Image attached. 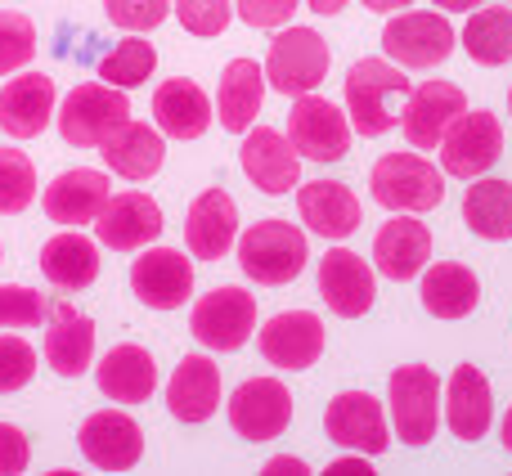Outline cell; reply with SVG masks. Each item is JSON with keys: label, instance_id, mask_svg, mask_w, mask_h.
Segmentation results:
<instances>
[{"label": "cell", "instance_id": "19", "mask_svg": "<svg viewBox=\"0 0 512 476\" xmlns=\"http://www.w3.org/2000/svg\"><path fill=\"white\" fill-rule=\"evenodd\" d=\"M463 108H468V95L454 81H423L405 99V113H400V131H405L409 149H436Z\"/></svg>", "mask_w": 512, "mask_h": 476}, {"label": "cell", "instance_id": "42", "mask_svg": "<svg viewBox=\"0 0 512 476\" xmlns=\"http://www.w3.org/2000/svg\"><path fill=\"white\" fill-rule=\"evenodd\" d=\"M104 9L122 32H149L171 14V0H104Z\"/></svg>", "mask_w": 512, "mask_h": 476}, {"label": "cell", "instance_id": "7", "mask_svg": "<svg viewBox=\"0 0 512 476\" xmlns=\"http://www.w3.org/2000/svg\"><path fill=\"white\" fill-rule=\"evenodd\" d=\"M328 77V45L310 27H283L265 54V81L274 95H310Z\"/></svg>", "mask_w": 512, "mask_h": 476}, {"label": "cell", "instance_id": "27", "mask_svg": "<svg viewBox=\"0 0 512 476\" xmlns=\"http://www.w3.org/2000/svg\"><path fill=\"white\" fill-rule=\"evenodd\" d=\"M99 158L113 176L122 180H153L162 171L167 158V144H162L158 126L149 122H122L104 144H99Z\"/></svg>", "mask_w": 512, "mask_h": 476}, {"label": "cell", "instance_id": "47", "mask_svg": "<svg viewBox=\"0 0 512 476\" xmlns=\"http://www.w3.org/2000/svg\"><path fill=\"white\" fill-rule=\"evenodd\" d=\"M441 14H472L477 5H486V0H432Z\"/></svg>", "mask_w": 512, "mask_h": 476}, {"label": "cell", "instance_id": "32", "mask_svg": "<svg viewBox=\"0 0 512 476\" xmlns=\"http://www.w3.org/2000/svg\"><path fill=\"white\" fill-rule=\"evenodd\" d=\"M481 301V279L459 261H436L423 274V310L436 319H468Z\"/></svg>", "mask_w": 512, "mask_h": 476}, {"label": "cell", "instance_id": "41", "mask_svg": "<svg viewBox=\"0 0 512 476\" xmlns=\"http://www.w3.org/2000/svg\"><path fill=\"white\" fill-rule=\"evenodd\" d=\"M171 9L194 36H221L230 27V0H171Z\"/></svg>", "mask_w": 512, "mask_h": 476}, {"label": "cell", "instance_id": "5", "mask_svg": "<svg viewBox=\"0 0 512 476\" xmlns=\"http://www.w3.org/2000/svg\"><path fill=\"white\" fill-rule=\"evenodd\" d=\"M387 400H391V423H396L400 441L409 450L432 445L436 423H441V378L427 364H400L391 373Z\"/></svg>", "mask_w": 512, "mask_h": 476}, {"label": "cell", "instance_id": "49", "mask_svg": "<svg viewBox=\"0 0 512 476\" xmlns=\"http://www.w3.org/2000/svg\"><path fill=\"white\" fill-rule=\"evenodd\" d=\"M306 5L315 9V14H324V18H328V14H342L346 0H306Z\"/></svg>", "mask_w": 512, "mask_h": 476}, {"label": "cell", "instance_id": "3", "mask_svg": "<svg viewBox=\"0 0 512 476\" xmlns=\"http://www.w3.org/2000/svg\"><path fill=\"white\" fill-rule=\"evenodd\" d=\"M306 230L288 221H261L252 225L248 234L239 238V265L252 283H265V288H283L292 283L301 270H306Z\"/></svg>", "mask_w": 512, "mask_h": 476}, {"label": "cell", "instance_id": "46", "mask_svg": "<svg viewBox=\"0 0 512 476\" xmlns=\"http://www.w3.org/2000/svg\"><path fill=\"white\" fill-rule=\"evenodd\" d=\"M261 472H265V476H306L310 468H306L301 459H292V454H279V459H270Z\"/></svg>", "mask_w": 512, "mask_h": 476}, {"label": "cell", "instance_id": "22", "mask_svg": "<svg viewBox=\"0 0 512 476\" xmlns=\"http://www.w3.org/2000/svg\"><path fill=\"white\" fill-rule=\"evenodd\" d=\"M297 212H301V221H306L310 234L333 238V243L351 238L364 221L360 198H355L342 180H306V185L297 189Z\"/></svg>", "mask_w": 512, "mask_h": 476}, {"label": "cell", "instance_id": "9", "mask_svg": "<svg viewBox=\"0 0 512 476\" xmlns=\"http://www.w3.org/2000/svg\"><path fill=\"white\" fill-rule=\"evenodd\" d=\"M288 140L306 162H342L351 153V117L333 99H319L310 90V95L292 99Z\"/></svg>", "mask_w": 512, "mask_h": 476}, {"label": "cell", "instance_id": "24", "mask_svg": "<svg viewBox=\"0 0 512 476\" xmlns=\"http://www.w3.org/2000/svg\"><path fill=\"white\" fill-rule=\"evenodd\" d=\"M54 117V77L45 72H23V77L5 81L0 90V131L9 140H32L50 126Z\"/></svg>", "mask_w": 512, "mask_h": 476}, {"label": "cell", "instance_id": "43", "mask_svg": "<svg viewBox=\"0 0 512 476\" xmlns=\"http://www.w3.org/2000/svg\"><path fill=\"white\" fill-rule=\"evenodd\" d=\"M234 9L248 27H283L297 14V0H234Z\"/></svg>", "mask_w": 512, "mask_h": 476}, {"label": "cell", "instance_id": "51", "mask_svg": "<svg viewBox=\"0 0 512 476\" xmlns=\"http://www.w3.org/2000/svg\"><path fill=\"white\" fill-rule=\"evenodd\" d=\"M508 113H512V86H508Z\"/></svg>", "mask_w": 512, "mask_h": 476}, {"label": "cell", "instance_id": "10", "mask_svg": "<svg viewBox=\"0 0 512 476\" xmlns=\"http://www.w3.org/2000/svg\"><path fill=\"white\" fill-rule=\"evenodd\" d=\"M256 328V297L243 288H212L198 297L194 315H189V333L207 346V351H239Z\"/></svg>", "mask_w": 512, "mask_h": 476}, {"label": "cell", "instance_id": "35", "mask_svg": "<svg viewBox=\"0 0 512 476\" xmlns=\"http://www.w3.org/2000/svg\"><path fill=\"white\" fill-rule=\"evenodd\" d=\"M459 45L481 63V68H499L512 59V9L508 5H486L472 9L468 27L459 32Z\"/></svg>", "mask_w": 512, "mask_h": 476}, {"label": "cell", "instance_id": "44", "mask_svg": "<svg viewBox=\"0 0 512 476\" xmlns=\"http://www.w3.org/2000/svg\"><path fill=\"white\" fill-rule=\"evenodd\" d=\"M27 459H32V445H27L23 427L0 423V476L23 472V468H27Z\"/></svg>", "mask_w": 512, "mask_h": 476}, {"label": "cell", "instance_id": "11", "mask_svg": "<svg viewBox=\"0 0 512 476\" xmlns=\"http://www.w3.org/2000/svg\"><path fill=\"white\" fill-rule=\"evenodd\" d=\"M324 436L355 454H387V445H391L387 414H382L378 396H369V391H342V396L328 400Z\"/></svg>", "mask_w": 512, "mask_h": 476}, {"label": "cell", "instance_id": "25", "mask_svg": "<svg viewBox=\"0 0 512 476\" xmlns=\"http://www.w3.org/2000/svg\"><path fill=\"white\" fill-rule=\"evenodd\" d=\"M234 234H239V207H234V198L225 194V189L198 194L194 207H189V221H185L189 256H198V261H221V256H230Z\"/></svg>", "mask_w": 512, "mask_h": 476}, {"label": "cell", "instance_id": "17", "mask_svg": "<svg viewBox=\"0 0 512 476\" xmlns=\"http://www.w3.org/2000/svg\"><path fill=\"white\" fill-rule=\"evenodd\" d=\"M239 162H243V176L270 198L292 194V189L301 185V153L292 149V140L283 131H274V126H248Z\"/></svg>", "mask_w": 512, "mask_h": 476}, {"label": "cell", "instance_id": "20", "mask_svg": "<svg viewBox=\"0 0 512 476\" xmlns=\"http://www.w3.org/2000/svg\"><path fill=\"white\" fill-rule=\"evenodd\" d=\"M427 256H432V230L414 221V212H396V221L373 234V265L391 283H409L414 274H423Z\"/></svg>", "mask_w": 512, "mask_h": 476}, {"label": "cell", "instance_id": "28", "mask_svg": "<svg viewBox=\"0 0 512 476\" xmlns=\"http://www.w3.org/2000/svg\"><path fill=\"white\" fill-rule=\"evenodd\" d=\"M221 405V369L207 355H185L167 382V409L180 423H207Z\"/></svg>", "mask_w": 512, "mask_h": 476}, {"label": "cell", "instance_id": "30", "mask_svg": "<svg viewBox=\"0 0 512 476\" xmlns=\"http://www.w3.org/2000/svg\"><path fill=\"white\" fill-rule=\"evenodd\" d=\"M153 122L171 140H198L212 126V99L189 77H171L153 90Z\"/></svg>", "mask_w": 512, "mask_h": 476}, {"label": "cell", "instance_id": "38", "mask_svg": "<svg viewBox=\"0 0 512 476\" xmlns=\"http://www.w3.org/2000/svg\"><path fill=\"white\" fill-rule=\"evenodd\" d=\"M36 59V27L18 9H0V77L27 68Z\"/></svg>", "mask_w": 512, "mask_h": 476}, {"label": "cell", "instance_id": "15", "mask_svg": "<svg viewBox=\"0 0 512 476\" xmlns=\"http://www.w3.org/2000/svg\"><path fill=\"white\" fill-rule=\"evenodd\" d=\"M81 454L90 459V468L99 472H131L144 459V432L131 414L122 409H99L81 423L77 432Z\"/></svg>", "mask_w": 512, "mask_h": 476}, {"label": "cell", "instance_id": "45", "mask_svg": "<svg viewBox=\"0 0 512 476\" xmlns=\"http://www.w3.org/2000/svg\"><path fill=\"white\" fill-rule=\"evenodd\" d=\"M328 476H369L373 472V463H369V454H342V459H333V463H328V468H324Z\"/></svg>", "mask_w": 512, "mask_h": 476}, {"label": "cell", "instance_id": "4", "mask_svg": "<svg viewBox=\"0 0 512 476\" xmlns=\"http://www.w3.org/2000/svg\"><path fill=\"white\" fill-rule=\"evenodd\" d=\"M122 122H131V99L108 81H81L59 108V135L72 149H99Z\"/></svg>", "mask_w": 512, "mask_h": 476}, {"label": "cell", "instance_id": "13", "mask_svg": "<svg viewBox=\"0 0 512 476\" xmlns=\"http://www.w3.org/2000/svg\"><path fill=\"white\" fill-rule=\"evenodd\" d=\"M131 292L149 310H180L194 297V261L176 247H149L131 265Z\"/></svg>", "mask_w": 512, "mask_h": 476}, {"label": "cell", "instance_id": "1", "mask_svg": "<svg viewBox=\"0 0 512 476\" xmlns=\"http://www.w3.org/2000/svg\"><path fill=\"white\" fill-rule=\"evenodd\" d=\"M409 95H414V81L405 77L400 63L360 59L346 72V117H351V131L369 135V140L396 131Z\"/></svg>", "mask_w": 512, "mask_h": 476}, {"label": "cell", "instance_id": "23", "mask_svg": "<svg viewBox=\"0 0 512 476\" xmlns=\"http://www.w3.org/2000/svg\"><path fill=\"white\" fill-rule=\"evenodd\" d=\"M45 324H50L45 328V360H50V369L59 378H81L90 369V360H95V319L81 315L68 301H59V306H50Z\"/></svg>", "mask_w": 512, "mask_h": 476}, {"label": "cell", "instance_id": "37", "mask_svg": "<svg viewBox=\"0 0 512 476\" xmlns=\"http://www.w3.org/2000/svg\"><path fill=\"white\" fill-rule=\"evenodd\" d=\"M36 198V167L23 149H0V216L27 212Z\"/></svg>", "mask_w": 512, "mask_h": 476}, {"label": "cell", "instance_id": "2", "mask_svg": "<svg viewBox=\"0 0 512 476\" xmlns=\"http://www.w3.org/2000/svg\"><path fill=\"white\" fill-rule=\"evenodd\" d=\"M369 194H373V203L387 207V212L423 216L445 198V176H441V167H432L418 149L387 153V158H378V167H373V176H369Z\"/></svg>", "mask_w": 512, "mask_h": 476}, {"label": "cell", "instance_id": "39", "mask_svg": "<svg viewBox=\"0 0 512 476\" xmlns=\"http://www.w3.org/2000/svg\"><path fill=\"white\" fill-rule=\"evenodd\" d=\"M50 315V301L23 283H0V328H36Z\"/></svg>", "mask_w": 512, "mask_h": 476}, {"label": "cell", "instance_id": "18", "mask_svg": "<svg viewBox=\"0 0 512 476\" xmlns=\"http://www.w3.org/2000/svg\"><path fill=\"white\" fill-rule=\"evenodd\" d=\"M162 207L153 203L140 189H126V194H108L104 212L95 216V234L104 247L113 252H135V247H149L153 238H162Z\"/></svg>", "mask_w": 512, "mask_h": 476}, {"label": "cell", "instance_id": "34", "mask_svg": "<svg viewBox=\"0 0 512 476\" xmlns=\"http://www.w3.org/2000/svg\"><path fill=\"white\" fill-rule=\"evenodd\" d=\"M463 221L486 243H508L512 238V185L508 180L477 176V185H468V194H463Z\"/></svg>", "mask_w": 512, "mask_h": 476}, {"label": "cell", "instance_id": "21", "mask_svg": "<svg viewBox=\"0 0 512 476\" xmlns=\"http://www.w3.org/2000/svg\"><path fill=\"white\" fill-rule=\"evenodd\" d=\"M445 423H450V436L459 441H481L495 423V391H490L486 373L477 364H459L450 373V387H445Z\"/></svg>", "mask_w": 512, "mask_h": 476}, {"label": "cell", "instance_id": "16", "mask_svg": "<svg viewBox=\"0 0 512 476\" xmlns=\"http://www.w3.org/2000/svg\"><path fill=\"white\" fill-rule=\"evenodd\" d=\"M256 346L274 369L301 373L324 355V324L310 310H283V315H270V324L256 328Z\"/></svg>", "mask_w": 512, "mask_h": 476}, {"label": "cell", "instance_id": "36", "mask_svg": "<svg viewBox=\"0 0 512 476\" xmlns=\"http://www.w3.org/2000/svg\"><path fill=\"white\" fill-rule=\"evenodd\" d=\"M153 68H158V50L149 41H140V36H126L99 59V81H108L117 90H135L153 77Z\"/></svg>", "mask_w": 512, "mask_h": 476}, {"label": "cell", "instance_id": "33", "mask_svg": "<svg viewBox=\"0 0 512 476\" xmlns=\"http://www.w3.org/2000/svg\"><path fill=\"white\" fill-rule=\"evenodd\" d=\"M261 95H265V68L256 59H234L221 72V90H216V117L225 131H248L261 113Z\"/></svg>", "mask_w": 512, "mask_h": 476}, {"label": "cell", "instance_id": "29", "mask_svg": "<svg viewBox=\"0 0 512 476\" xmlns=\"http://www.w3.org/2000/svg\"><path fill=\"white\" fill-rule=\"evenodd\" d=\"M95 382L108 400H117V405H144V400L158 391V364H153V355L144 351V346L122 342L99 360Z\"/></svg>", "mask_w": 512, "mask_h": 476}, {"label": "cell", "instance_id": "6", "mask_svg": "<svg viewBox=\"0 0 512 476\" xmlns=\"http://www.w3.org/2000/svg\"><path fill=\"white\" fill-rule=\"evenodd\" d=\"M436 153H441L445 176L477 180V176H486L499 162V153H504V126H499V117L486 113V108H463L450 122V131L441 135Z\"/></svg>", "mask_w": 512, "mask_h": 476}, {"label": "cell", "instance_id": "8", "mask_svg": "<svg viewBox=\"0 0 512 476\" xmlns=\"http://www.w3.org/2000/svg\"><path fill=\"white\" fill-rule=\"evenodd\" d=\"M454 45H459V32L441 9H409L382 27V50L400 68H436L454 54Z\"/></svg>", "mask_w": 512, "mask_h": 476}, {"label": "cell", "instance_id": "52", "mask_svg": "<svg viewBox=\"0 0 512 476\" xmlns=\"http://www.w3.org/2000/svg\"><path fill=\"white\" fill-rule=\"evenodd\" d=\"M0 261H5V256H0Z\"/></svg>", "mask_w": 512, "mask_h": 476}, {"label": "cell", "instance_id": "48", "mask_svg": "<svg viewBox=\"0 0 512 476\" xmlns=\"http://www.w3.org/2000/svg\"><path fill=\"white\" fill-rule=\"evenodd\" d=\"M364 9H373V14H396V9L414 5V0H360Z\"/></svg>", "mask_w": 512, "mask_h": 476}, {"label": "cell", "instance_id": "14", "mask_svg": "<svg viewBox=\"0 0 512 476\" xmlns=\"http://www.w3.org/2000/svg\"><path fill=\"white\" fill-rule=\"evenodd\" d=\"M319 297L333 315L342 319H360L373 310L378 283H373V265L364 256H355L351 247H328L319 256Z\"/></svg>", "mask_w": 512, "mask_h": 476}, {"label": "cell", "instance_id": "50", "mask_svg": "<svg viewBox=\"0 0 512 476\" xmlns=\"http://www.w3.org/2000/svg\"><path fill=\"white\" fill-rule=\"evenodd\" d=\"M499 436H504V450L512 454V409L504 414V423H499Z\"/></svg>", "mask_w": 512, "mask_h": 476}, {"label": "cell", "instance_id": "40", "mask_svg": "<svg viewBox=\"0 0 512 476\" xmlns=\"http://www.w3.org/2000/svg\"><path fill=\"white\" fill-rule=\"evenodd\" d=\"M36 378V351L23 342V337L5 333L0 337V396H14L18 387Z\"/></svg>", "mask_w": 512, "mask_h": 476}, {"label": "cell", "instance_id": "31", "mask_svg": "<svg viewBox=\"0 0 512 476\" xmlns=\"http://www.w3.org/2000/svg\"><path fill=\"white\" fill-rule=\"evenodd\" d=\"M41 274L54 283L59 292H81L99 279V243H90L86 234L68 230L54 234L41 247Z\"/></svg>", "mask_w": 512, "mask_h": 476}, {"label": "cell", "instance_id": "26", "mask_svg": "<svg viewBox=\"0 0 512 476\" xmlns=\"http://www.w3.org/2000/svg\"><path fill=\"white\" fill-rule=\"evenodd\" d=\"M108 176L104 171H90V167H72L63 176H54V185H45L41 207L50 221L59 225H90L108 203Z\"/></svg>", "mask_w": 512, "mask_h": 476}, {"label": "cell", "instance_id": "12", "mask_svg": "<svg viewBox=\"0 0 512 476\" xmlns=\"http://www.w3.org/2000/svg\"><path fill=\"white\" fill-rule=\"evenodd\" d=\"M292 423V391L279 378H248L230 396V427L243 441H274Z\"/></svg>", "mask_w": 512, "mask_h": 476}]
</instances>
